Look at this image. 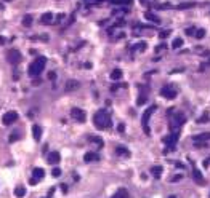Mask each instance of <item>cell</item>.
I'll use <instances>...</instances> for the list:
<instances>
[{
  "mask_svg": "<svg viewBox=\"0 0 210 198\" xmlns=\"http://www.w3.org/2000/svg\"><path fill=\"white\" fill-rule=\"evenodd\" d=\"M117 131H119V133H124V131H125V126H124V123H120V125L117 126Z\"/></svg>",
  "mask_w": 210,
  "mask_h": 198,
  "instance_id": "d6a6232c",
  "label": "cell"
},
{
  "mask_svg": "<svg viewBox=\"0 0 210 198\" xmlns=\"http://www.w3.org/2000/svg\"><path fill=\"white\" fill-rule=\"evenodd\" d=\"M162 171H164V169H162V166H152V168H151L152 176H154V177H157V179H159V177L162 176Z\"/></svg>",
  "mask_w": 210,
  "mask_h": 198,
  "instance_id": "ffe728a7",
  "label": "cell"
},
{
  "mask_svg": "<svg viewBox=\"0 0 210 198\" xmlns=\"http://www.w3.org/2000/svg\"><path fill=\"white\" fill-rule=\"evenodd\" d=\"M165 48H167V46H165V45H160V46H159V48H157L156 51H162V50H165Z\"/></svg>",
  "mask_w": 210,
  "mask_h": 198,
  "instance_id": "74e56055",
  "label": "cell"
},
{
  "mask_svg": "<svg viewBox=\"0 0 210 198\" xmlns=\"http://www.w3.org/2000/svg\"><path fill=\"white\" fill-rule=\"evenodd\" d=\"M15 195H16L18 198H23V197L26 195V189L23 187V185H18V187L15 189Z\"/></svg>",
  "mask_w": 210,
  "mask_h": 198,
  "instance_id": "7402d4cb",
  "label": "cell"
},
{
  "mask_svg": "<svg viewBox=\"0 0 210 198\" xmlns=\"http://www.w3.org/2000/svg\"><path fill=\"white\" fill-rule=\"evenodd\" d=\"M143 102H146V96H140L138 98V106H143Z\"/></svg>",
  "mask_w": 210,
  "mask_h": 198,
  "instance_id": "1f68e13d",
  "label": "cell"
},
{
  "mask_svg": "<svg viewBox=\"0 0 210 198\" xmlns=\"http://www.w3.org/2000/svg\"><path fill=\"white\" fill-rule=\"evenodd\" d=\"M55 77H56V74H55V72H50V75H48V78H51V80H53V78Z\"/></svg>",
  "mask_w": 210,
  "mask_h": 198,
  "instance_id": "8d00e7d4",
  "label": "cell"
},
{
  "mask_svg": "<svg viewBox=\"0 0 210 198\" xmlns=\"http://www.w3.org/2000/svg\"><path fill=\"white\" fill-rule=\"evenodd\" d=\"M144 18L148 19V21H151L154 22V24H160V19L156 16V14H152L151 11H144Z\"/></svg>",
  "mask_w": 210,
  "mask_h": 198,
  "instance_id": "4fadbf2b",
  "label": "cell"
},
{
  "mask_svg": "<svg viewBox=\"0 0 210 198\" xmlns=\"http://www.w3.org/2000/svg\"><path fill=\"white\" fill-rule=\"evenodd\" d=\"M122 78V70L120 69H114L111 72V80H120Z\"/></svg>",
  "mask_w": 210,
  "mask_h": 198,
  "instance_id": "44dd1931",
  "label": "cell"
},
{
  "mask_svg": "<svg viewBox=\"0 0 210 198\" xmlns=\"http://www.w3.org/2000/svg\"><path fill=\"white\" fill-rule=\"evenodd\" d=\"M160 94H162L165 99H175L176 94H178V90L175 88V86H168V85H167V86H162Z\"/></svg>",
  "mask_w": 210,
  "mask_h": 198,
  "instance_id": "5b68a950",
  "label": "cell"
},
{
  "mask_svg": "<svg viewBox=\"0 0 210 198\" xmlns=\"http://www.w3.org/2000/svg\"><path fill=\"white\" fill-rule=\"evenodd\" d=\"M144 50H146V43L140 42V43H136V45L132 48V53H135V51H144Z\"/></svg>",
  "mask_w": 210,
  "mask_h": 198,
  "instance_id": "603a6c76",
  "label": "cell"
},
{
  "mask_svg": "<svg viewBox=\"0 0 210 198\" xmlns=\"http://www.w3.org/2000/svg\"><path fill=\"white\" fill-rule=\"evenodd\" d=\"M45 66H47V58H37L35 61H32L29 64V69H27V72H29L31 77H37V75H40L42 74V70L45 69Z\"/></svg>",
  "mask_w": 210,
  "mask_h": 198,
  "instance_id": "7a4b0ae2",
  "label": "cell"
},
{
  "mask_svg": "<svg viewBox=\"0 0 210 198\" xmlns=\"http://www.w3.org/2000/svg\"><path fill=\"white\" fill-rule=\"evenodd\" d=\"M7 59H8V62L10 64H19L21 62V59H23V56H21V53H19L18 50H10L8 53H7Z\"/></svg>",
  "mask_w": 210,
  "mask_h": 198,
  "instance_id": "52a82bcc",
  "label": "cell"
},
{
  "mask_svg": "<svg viewBox=\"0 0 210 198\" xmlns=\"http://www.w3.org/2000/svg\"><path fill=\"white\" fill-rule=\"evenodd\" d=\"M164 141H165V142H167V144H170V145H172V147H173V145H175V142L178 141V133H172V134H170V136H167V137H165Z\"/></svg>",
  "mask_w": 210,
  "mask_h": 198,
  "instance_id": "e0dca14e",
  "label": "cell"
},
{
  "mask_svg": "<svg viewBox=\"0 0 210 198\" xmlns=\"http://www.w3.org/2000/svg\"><path fill=\"white\" fill-rule=\"evenodd\" d=\"M51 174H53V177H59V176H61V169H59V168H53Z\"/></svg>",
  "mask_w": 210,
  "mask_h": 198,
  "instance_id": "4dcf8cb0",
  "label": "cell"
},
{
  "mask_svg": "<svg viewBox=\"0 0 210 198\" xmlns=\"http://www.w3.org/2000/svg\"><path fill=\"white\" fill-rule=\"evenodd\" d=\"M71 117H72L76 121H82V123H84L85 118H87V115H85L84 110H82V109H77V107H74L72 110H71Z\"/></svg>",
  "mask_w": 210,
  "mask_h": 198,
  "instance_id": "9c48e42d",
  "label": "cell"
},
{
  "mask_svg": "<svg viewBox=\"0 0 210 198\" xmlns=\"http://www.w3.org/2000/svg\"><path fill=\"white\" fill-rule=\"evenodd\" d=\"M47 160H48L50 165H56V163H59V160H61V155H59L58 152H51V153H48Z\"/></svg>",
  "mask_w": 210,
  "mask_h": 198,
  "instance_id": "8fae6325",
  "label": "cell"
},
{
  "mask_svg": "<svg viewBox=\"0 0 210 198\" xmlns=\"http://www.w3.org/2000/svg\"><path fill=\"white\" fill-rule=\"evenodd\" d=\"M186 121V117L183 115V113L176 112V113H172V117H170V126L173 128V133H178V128H180L181 125H183Z\"/></svg>",
  "mask_w": 210,
  "mask_h": 198,
  "instance_id": "277c9868",
  "label": "cell"
},
{
  "mask_svg": "<svg viewBox=\"0 0 210 198\" xmlns=\"http://www.w3.org/2000/svg\"><path fill=\"white\" fill-rule=\"evenodd\" d=\"M40 22H42V24H45V26L53 24V22H55V16H53V13H43L42 16H40Z\"/></svg>",
  "mask_w": 210,
  "mask_h": 198,
  "instance_id": "30bf717a",
  "label": "cell"
},
{
  "mask_svg": "<svg viewBox=\"0 0 210 198\" xmlns=\"http://www.w3.org/2000/svg\"><path fill=\"white\" fill-rule=\"evenodd\" d=\"M84 160L87 161V163H92V161H98V160H100V155H98L96 152H87V153H85V157H84Z\"/></svg>",
  "mask_w": 210,
  "mask_h": 198,
  "instance_id": "7c38bea8",
  "label": "cell"
},
{
  "mask_svg": "<svg viewBox=\"0 0 210 198\" xmlns=\"http://www.w3.org/2000/svg\"><path fill=\"white\" fill-rule=\"evenodd\" d=\"M116 152H117V155H122V157H128L130 155V152L127 150V147H124V145H117Z\"/></svg>",
  "mask_w": 210,
  "mask_h": 198,
  "instance_id": "d6986e66",
  "label": "cell"
},
{
  "mask_svg": "<svg viewBox=\"0 0 210 198\" xmlns=\"http://www.w3.org/2000/svg\"><path fill=\"white\" fill-rule=\"evenodd\" d=\"M156 106H151L149 109H146L144 110V113H143V117H141V125H143V129H144V133L148 134H151V129H149V118H151V115L154 112H156Z\"/></svg>",
  "mask_w": 210,
  "mask_h": 198,
  "instance_id": "3957f363",
  "label": "cell"
},
{
  "mask_svg": "<svg viewBox=\"0 0 210 198\" xmlns=\"http://www.w3.org/2000/svg\"><path fill=\"white\" fill-rule=\"evenodd\" d=\"M181 177H183V176H180V174H178V176H175V177H173V179H172V182H178V181L181 179Z\"/></svg>",
  "mask_w": 210,
  "mask_h": 198,
  "instance_id": "e575fe53",
  "label": "cell"
},
{
  "mask_svg": "<svg viewBox=\"0 0 210 198\" xmlns=\"http://www.w3.org/2000/svg\"><path fill=\"white\" fill-rule=\"evenodd\" d=\"M79 86H80V83H79L77 80H69L66 83V91H76Z\"/></svg>",
  "mask_w": 210,
  "mask_h": 198,
  "instance_id": "5bb4252c",
  "label": "cell"
},
{
  "mask_svg": "<svg viewBox=\"0 0 210 198\" xmlns=\"http://www.w3.org/2000/svg\"><path fill=\"white\" fill-rule=\"evenodd\" d=\"M180 46H183V38H175L172 43V48H180Z\"/></svg>",
  "mask_w": 210,
  "mask_h": 198,
  "instance_id": "83f0119b",
  "label": "cell"
},
{
  "mask_svg": "<svg viewBox=\"0 0 210 198\" xmlns=\"http://www.w3.org/2000/svg\"><path fill=\"white\" fill-rule=\"evenodd\" d=\"M32 134H34V139L35 141H40L42 139V128L39 125H34L32 126Z\"/></svg>",
  "mask_w": 210,
  "mask_h": 198,
  "instance_id": "9a60e30c",
  "label": "cell"
},
{
  "mask_svg": "<svg viewBox=\"0 0 210 198\" xmlns=\"http://www.w3.org/2000/svg\"><path fill=\"white\" fill-rule=\"evenodd\" d=\"M43 176H45V171H43L42 168H34V171H32V177H31L29 184H31V185H35L39 181H42V179H43Z\"/></svg>",
  "mask_w": 210,
  "mask_h": 198,
  "instance_id": "ba28073f",
  "label": "cell"
},
{
  "mask_svg": "<svg viewBox=\"0 0 210 198\" xmlns=\"http://www.w3.org/2000/svg\"><path fill=\"white\" fill-rule=\"evenodd\" d=\"M93 123L98 129H108V128H111L112 121H111V117L106 110H98L93 115Z\"/></svg>",
  "mask_w": 210,
  "mask_h": 198,
  "instance_id": "6da1fadb",
  "label": "cell"
},
{
  "mask_svg": "<svg viewBox=\"0 0 210 198\" xmlns=\"http://www.w3.org/2000/svg\"><path fill=\"white\" fill-rule=\"evenodd\" d=\"M111 198H128V192H127V189H119Z\"/></svg>",
  "mask_w": 210,
  "mask_h": 198,
  "instance_id": "ac0fdd59",
  "label": "cell"
},
{
  "mask_svg": "<svg viewBox=\"0 0 210 198\" xmlns=\"http://www.w3.org/2000/svg\"><path fill=\"white\" fill-rule=\"evenodd\" d=\"M165 37H168V32H160V38H165Z\"/></svg>",
  "mask_w": 210,
  "mask_h": 198,
  "instance_id": "d590c367",
  "label": "cell"
},
{
  "mask_svg": "<svg viewBox=\"0 0 210 198\" xmlns=\"http://www.w3.org/2000/svg\"><path fill=\"white\" fill-rule=\"evenodd\" d=\"M109 2L114 3V5H130L132 0H109Z\"/></svg>",
  "mask_w": 210,
  "mask_h": 198,
  "instance_id": "4316f807",
  "label": "cell"
},
{
  "mask_svg": "<svg viewBox=\"0 0 210 198\" xmlns=\"http://www.w3.org/2000/svg\"><path fill=\"white\" fill-rule=\"evenodd\" d=\"M23 26H24V27H31V26H32V16H31V14H26V16L23 18Z\"/></svg>",
  "mask_w": 210,
  "mask_h": 198,
  "instance_id": "cb8c5ba5",
  "label": "cell"
},
{
  "mask_svg": "<svg viewBox=\"0 0 210 198\" xmlns=\"http://www.w3.org/2000/svg\"><path fill=\"white\" fill-rule=\"evenodd\" d=\"M194 37H197V38H204V37H205V30H204V29H197V30H196V35H194Z\"/></svg>",
  "mask_w": 210,
  "mask_h": 198,
  "instance_id": "f1b7e54d",
  "label": "cell"
},
{
  "mask_svg": "<svg viewBox=\"0 0 210 198\" xmlns=\"http://www.w3.org/2000/svg\"><path fill=\"white\" fill-rule=\"evenodd\" d=\"M170 198H176V197H170Z\"/></svg>",
  "mask_w": 210,
  "mask_h": 198,
  "instance_id": "b9f144b4",
  "label": "cell"
},
{
  "mask_svg": "<svg viewBox=\"0 0 210 198\" xmlns=\"http://www.w3.org/2000/svg\"><path fill=\"white\" fill-rule=\"evenodd\" d=\"M16 139H18V134H16V133H13V134L10 136V142H15Z\"/></svg>",
  "mask_w": 210,
  "mask_h": 198,
  "instance_id": "836d02e7",
  "label": "cell"
},
{
  "mask_svg": "<svg viewBox=\"0 0 210 198\" xmlns=\"http://www.w3.org/2000/svg\"><path fill=\"white\" fill-rule=\"evenodd\" d=\"M192 7H196V3L194 2H189V3H181V5L176 7V10H186V8H192Z\"/></svg>",
  "mask_w": 210,
  "mask_h": 198,
  "instance_id": "484cf974",
  "label": "cell"
},
{
  "mask_svg": "<svg viewBox=\"0 0 210 198\" xmlns=\"http://www.w3.org/2000/svg\"><path fill=\"white\" fill-rule=\"evenodd\" d=\"M16 120H18V112H15V110H10V112H7L5 115L2 117V123L5 125V126L13 125Z\"/></svg>",
  "mask_w": 210,
  "mask_h": 198,
  "instance_id": "8992f818",
  "label": "cell"
},
{
  "mask_svg": "<svg viewBox=\"0 0 210 198\" xmlns=\"http://www.w3.org/2000/svg\"><path fill=\"white\" fill-rule=\"evenodd\" d=\"M210 139V133H205V134H199V136H194V141L199 142V141H209Z\"/></svg>",
  "mask_w": 210,
  "mask_h": 198,
  "instance_id": "d4e9b609",
  "label": "cell"
},
{
  "mask_svg": "<svg viewBox=\"0 0 210 198\" xmlns=\"http://www.w3.org/2000/svg\"><path fill=\"white\" fill-rule=\"evenodd\" d=\"M196 27H188V29H186V35H196Z\"/></svg>",
  "mask_w": 210,
  "mask_h": 198,
  "instance_id": "f546056e",
  "label": "cell"
},
{
  "mask_svg": "<svg viewBox=\"0 0 210 198\" xmlns=\"http://www.w3.org/2000/svg\"><path fill=\"white\" fill-rule=\"evenodd\" d=\"M149 2L151 0H141V3H144V5H149Z\"/></svg>",
  "mask_w": 210,
  "mask_h": 198,
  "instance_id": "ab89813d",
  "label": "cell"
},
{
  "mask_svg": "<svg viewBox=\"0 0 210 198\" xmlns=\"http://www.w3.org/2000/svg\"><path fill=\"white\" fill-rule=\"evenodd\" d=\"M192 177H194V181L197 182V184H204V177H202V174H201V171L197 168H194V171H192Z\"/></svg>",
  "mask_w": 210,
  "mask_h": 198,
  "instance_id": "2e32d148",
  "label": "cell"
},
{
  "mask_svg": "<svg viewBox=\"0 0 210 198\" xmlns=\"http://www.w3.org/2000/svg\"><path fill=\"white\" fill-rule=\"evenodd\" d=\"M3 43H5V38H3L2 35H0V45H3Z\"/></svg>",
  "mask_w": 210,
  "mask_h": 198,
  "instance_id": "f35d334b",
  "label": "cell"
},
{
  "mask_svg": "<svg viewBox=\"0 0 210 198\" xmlns=\"http://www.w3.org/2000/svg\"><path fill=\"white\" fill-rule=\"evenodd\" d=\"M3 2H11V0H3Z\"/></svg>",
  "mask_w": 210,
  "mask_h": 198,
  "instance_id": "60d3db41",
  "label": "cell"
}]
</instances>
